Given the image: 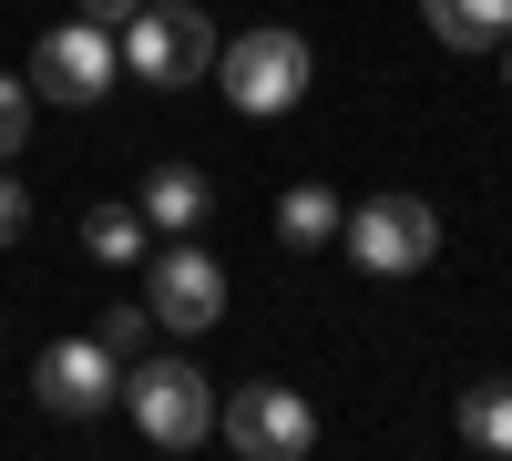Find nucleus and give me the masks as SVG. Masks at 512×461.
<instances>
[{
    "label": "nucleus",
    "instance_id": "6",
    "mask_svg": "<svg viewBox=\"0 0 512 461\" xmlns=\"http://www.w3.org/2000/svg\"><path fill=\"white\" fill-rule=\"evenodd\" d=\"M338 246L369 267V277H410V267H431L441 257V216L420 195H369L349 226H338Z\"/></svg>",
    "mask_w": 512,
    "mask_h": 461
},
{
    "label": "nucleus",
    "instance_id": "7",
    "mask_svg": "<svg viewBox=\"0 0 512 461\" xmlns=\"http://www.w3.org/2000/svg\"><path fill=\"white\" fill-rule=\"evenodd\" d=\"M144 308H154V328H175V339H205V328L226 318V267L205 257L195 236H164L154 277H144Z\"/></svg>",
    "mask_w": 512,
    "mask_h": 461
},
{
    "label": "nucleus",
    "instance_id": "18",
    "mask_svg": "<svg viewBox=\"0 0 512 461\" xmlns=\"http://www.w3.org/2000/svg\"><path fill=\"white\" fill-rule=\"evenodd\" d=\"M492 62H502V82H512V41H502V52H492Z\"/></svg>",
    "mask_w": 512,
    "mask_h": 461
},
{
    "label": "nucleus",
    "instance_id": "5",
    "mask_svg": "<svg viewBox=\"0 0 512 461\" xmlns=\"http://www.w3.org/2000/svg\"><path fill=\"white\" fill-rule=\"evenodd\" d=\"M113 72H123V41H113L103 21H62V31H41V52H31V93L93 113V103L113 93Z\"/></svg>",
    "mask_w": 512,
    "mask_h": 461
},
{
    "label": "nucleus",
    "instance_id": "13",
    "mask_svg": "<svg viewBox=\"0 0 512 461\" xmlns=\"http://www.w3.org/2000/svg\"><path fill=\"white\" fill-rule=\"evenodd\" d=\"M461 441L512 461V380H482V390H461Z\"/></svg>",
    "mask_w": 512,
    "mask_h": 461
},
{
    "label": "nucleus",
    "instance_id": "10",
    "mask_svg": "<svg viewBox=\"0 0 512 461\" xmlns=\"http://www.w3.org/2000/svg\"><path fill=\"white\" fill-rule=\"evenodd\" d=\"M420 21H431L451 52H502L512 41V0H420Z\"/></svg>",
    "mask_w": 512,
    "mask_h": 461
},
{
    "label": "nucleus",
    "instance_id": "4",
    "mask_svg": "<svg viewBox=\"0 0 512 461\" xmlns=\"http://www.w3.org/2000/svg\"><path fill=\"white\" fill-rule=\"evenodd\" d=\"M216 431H226L236 461H308L318 451V410L297 390H277V380H246V390L216 400Z\"/></svg>",
    "mask_w": 512,
    "mask_h": 461
},
{
    "label": "nucleus",
    "instance_id": "1",
    "mask_svg": "<svg viewBox=\"0 0 512 461\" xmlns=\"http://www.w3.org/2000/svg\"><path fill=\"white\" fill-rule=\"evenodd\" d=\"M123 410L154 451H205L216 441V390L195 359H123Z\"/></svg>",
    "mask_w": 512,
    "mask_h": 461
},
{
    "label": "nucleus",
    "instance_id": "17",
    "mask_svg": "<svg viewBox=\"0 0 512 461\" xmlns=\"http://www.w3.org/2000/svg\"><path fill=\"white\" fill-rule=\"evenodd\" d=\"M134 11H144V0H82V21H103V31H123Z\"/></svg>",
    "mask_w": 512,
    "mask_h": 461
},
{
    "label": "nucleus",
    "instance_id": "8",
    "mask_svg": "<svg viewBox=\"0 0 512 461\" xmlns=\"http://www.w3.org/2000/svg\"><path fill=\"white\" fill-rule=\"evenodd\" d=\"M31 390H41V410H62V421H93V410L123 400V359L103 339H52L41 369H31Z\"/></svg>",
    "mask_w": 512,
    "mask_h": 461
},
{
    "label": "nucleus",
    "instance_id": "16",
    "mask_svg": "<svg viewBox=\"0 0 512 461\" xmlns=\"http://www.w3.org/2000/svg\"><path fill=\"white\" fill-rule=\"evenodd\" d=\"M21 226H31V195H21V185H11V164H0V246H11V236H21Z\"/></svg>",
    "mask_w": 512,
    "mask_h": 461
},
{
    "label": "nucleus",
    "instance_id": "14",
    "mask_svg": "<svg viewBox=\"0 0 512 461\" xmlns=\"http://www.w3.org/2000/svg\"><path fill=\"white\" fill-rule=\"evenodd\" d=\"M93 339H103L113 359H144V339H154V308H103V318H93Z\"/></svg>",
    "mask_w": 512,
    "mask_h": 461
},
{
    "label": "nucleus",
    "instance_id": "12",
    "mask_svg": "<svg viewBox=\"0 0 512 461\" xmlns=\"http://www.w3.org/2000/svg\"><path fill=\"white\" fill-rule=\"evenodd\" d=\"M338 226H349V205H338L328 185H287V195H277V236H287V246H328Z\"/></svg>",
    "mask_w": 512,
    "mask_h": 461
},
{
    "label": "nucleus",
    "instance_id": "2",
    "mask_svg": "<svg viewBox=\"0 0 512 461\" xmlns=\"http://www.w3.org/2000/svg\"><path fill=\"white\" fill-rule=\"evenodd\" d=\"M113 41H123V72L154 82V93H185V82L216 72V21L185 11V0H144V11L123 21Z\"/></svg>",
    "mask_w": 512,
    "mask_h": 461
},
{
    "label": "nucleus",
    "instance_id": "9",
    "mask_svg": "<svg viewBox=\"0 0 512 461\" xmlns=\"http://www.w3.org/2000/svg\"><path fill=\"white\" fill-rule=\"evenodd\" d=\"M205 205H216V185H205L195 164H154V175H144V226L154 236H195Z\"/></svg>",
    "mask_w": 512,
    "mask_h": 461
},
{
    "label": "nucleus",
    "instance_id": "3",
    "mask_svg": "<svg viewBox=\"0 0 512 461\" xmlns=\"http://www.w3.org/2000/svg\"><path fill=\"white\" fill-rule=\"evenodd\" d=\"M308 41H297V31H246V41H216V82H226V103L236 113H256V123H267V113H287L297 93H308Z\"/></svg>",
    "mask_w": 512,
    "mask_h": 461
},
{
    "label": "nucleus",
    "instance_id": "11",
    "mask_svg": "<svg viewBox=\"0 0 512 461\" xmlns=\"http://www.w3.org/2000/svg\"><path fill=\"white\" fill-rule=\"evenodd\" d=\"M82 246H93V267H134L154 246V226H144V205H93V216H82Z\"/></svg>",
    "mask_w": 512,
    "mask_h": 461
},
{
    "label": "nucleus",
    "instance_id": "15",
    "mask_svg": "<svg viewBox=\"0 0 512 461\" xmlns=\"http://www.w3.org/2000/svg\"><path fill=\"white\" fill-rule=\"evenodd\" d=\"M31 144V82H11V72H0V164H11Z\"/></svg>",
    "mask_w": 512,
    "mask_h": 461
}]
</instances>
